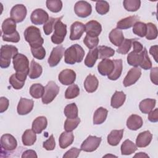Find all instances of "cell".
I'll return each mask as SVG.
<instances>
[{"mask_svg": "<svg viewBox=\"0 0 158 158\" xmlns=\"http://www.w3.org/2000/svg\"><path fill=\"white\" fill-rule=\"evenodd\" d=\"M85 56V51L79 44H75L68 48L64 52V60L67 64L73 65L81 62Z\"/></svg>", "mask_w": 158, "mask_h": 158, "instance_id": "1", "label": "cell"}, {"mask_svg": "<svg viewBox=\"0 0 158 158\" xmlns=\"http://www.w3.org/2000/svg\"><path fill=\"white\" fill-rule=\"evenodd\" d=\"M24 38L32 48L41 46L44 43L40 29L35 26H30L26 28L24 31Z\"/></svg>", "mask_w": 158, "mask_h": 158, "instance_id": "2", "label": "cell"}, {"mask_svg": "<svg viewBox=\"0 0 158 158\" xmlns=\"http://www.w3.org/2000/svg\"><path fill=\"white\" fill-rule=\"evenodd\" d=\"M18 54V49L12 45H3L1 48L0 66L1 68H7L10 64V59Z\"/></svg>", "mask_w": 158, "mask_h": 158, "instance_id": "3", "label": "cell"}, {"mask_svg": "<svg viewBox=\"0 0 158 158\" xmlns=\"http://www.w3.org/2000/svg\"><path fill=\"white\" fill-rule=\"evenodd\" d=\"M62 17H58L54 28V33L51 38L52 42L56 44H61L67 35V25L61 22Z\"/></svg>", "mask_w": 158, "mask_h": 158, "instance_id": "4", "label": "cell"}, {"mask_svg": "<svg viewBox=\"0 0 158 158\" xmlns=\"http://www.w3.org/2000/svg\"><path fill=\"white\" fill-rule=\"evenodd\" d=\"M13 65L16 73H27L29 72V61L28 58L23 54L18 53L13 57Z\"/></svg>", "mask_w": 158, "mask_h": 158, "instance_id": "5", "label": "cell"}, {"mask_svg": "<svg viewBox=\"0 0 158 158\" xmlns=\"http://www.w3.org/2000/svg\"><path fill=\"white\" fill-rule=\"evenodd\" d=\"M59 87L53 81H50L44 87V93L42 97V102L44 104L51 102L59 92Z\"/></svg>", "mask_w": 158, "mask_h": 158, "instance_id": "6", "label": "cell"}, {"mask_svg": "<svg viewBox=\"0 0 158 158\" xmlns=\"http://www.w3.org/2000/svg\"><path fill=\"white\" fill-rule=\"evenodd\" d=\"M102 138L96 136L89 135L81 144V150L85 152H93L97 149L100 145Z\"/></svg>", "mask_w": 158, "mask_h": 158, "instance_id": "7", "label": "cell"}, {"mask_svg": "<svg viewBox=\"0 0 158 158\" xmlns=\"http://www.w3.org/2000/svg\"><path fill=\"white\" fill-rule=\"evenodd\" d=\"M74 11L77 16L81 18H86L92 12L91 5L85 1H77L74 6Z\"/></svg>", "mask_w": 158, "mask_h": 158, "instance_id": "8", "label": "cell"}, {"mask_svg": "<svg viewBox=\"0 0 158 158\" xmlns=\"http://www.w3.org/2000/svg\"><path fill=\"white\" fill-rule=\"evenodd\" d=\"M27 13V8L24 5L17 4L10 10V18L16 23H20L25 19Z\"/></svg>", "mask_w": 158, "mask_h": 158, "instance_id": "9", "label": "cell"}, {"mask_svg": "<svg viewBox=\"0 0 158 158\" xmlns=\"http://www.w3.org/2000/svg\"><path fill=\"white\" fill-rule=\"evenodd\" d=\"M64 48L62 45H59L52 49L48 60L50 67H53L57 65L64 54Z\"/></svg>", "mask_w": 158, "mask_h": 158, "instance_id": "10", "label": "cell"}, {"mask_svg": "<svg viewBox=\"0 0 158 158\" xmlns=\"http://www.w3.org/2000/svg\"><path fill=\"white\" fill-rule=\"evenodd\" d=\"M141 75V70L139 67H133L127 73L125 77L123 84L125 87L130 86L135 84Z\"/></svg>", "mask_w": 158, "mask_h": 158, "instance_id": "11", "label": "cell"}, {"mask_svg": "<svg viewBox=\"0 0 158 158\" xmlns=\"http://www.w3.org/2000/svg\"><path fill=\"white\" fill-rule=\"evenodd\" d=\"M49 17L48 14L42 9H36L32 12L30 15L31 22L35 25L44 24Z\"/></svg>", "mask_w": 158, "mask_h": 158, "instance_id": "12", "label": "cell"}, {"mask_svg": "<svg viewBox=\"0 0 158 158\" xmlns=\"http://www.w3.org/2000/svg\"><path fill=\"white\" fill-rule=\"evenodd\" d=\"M17 146L16 139L10 134H4L1 138V147L2 149L12 151L15 149Z\"/></svg>", "mask_w": 158, "mask_h": 158, "instance_id": "13", "label": "cell"}, {"mask_svg": "<svg viewBox=\"0 0 158 158\" xmlns=\"http://www.w3.org/2000/svg\"><path fill=\"white\" fill-rule=\"evenodd\" d=\"M59 81L64 85H72L76 79V73L72 70L66 69L60 72L58 76Z\"/></svg>", "mask_w": 158, "mask_h": 158, "instance_id": "14", "label": "cell"}, {"mask_svg": "<svg viewBox=\"0 0 158 158\" xmlns=\"http://www.w3.org/2000/svg\"><path fill=\"white\" fill-rule=\"evenodd\" d=\"M34 102L32 99L21 98L17 105V112L21 115H27L32 110Z\"/></svg>", "mask_w": 158, "mask_h": 158, "instance_id": "15", "label": "cell"}, {"mask_svg": "<svg viewBox=\"0 0 158 158\" xmlns=\"http://www.w3.org/2000/svg\"><path fill=\"white\" fill-rule=\"evenodd\" d=\"M114 69V64L113 60L107 59H103L98 65V70L99 73L102 75H109L113 72Z\"/></svg>", "mask_w": 158, "mask_h": 158, "instance_id": "16", "label": "cell"}, {"mask_svg": "<svg viewBox=\"0 0 158 158\" xmlns=\"http://www.w3.org/2000/svg\"><path fill=\"white\" fill-rule=\"evenodd\" d=\"M85 31V25L80 22H75L70 27V39L72 41L79 40Z\"/></svg>", "mask_w": 158, "mask_h": 158, "instance_id": "17", "label": "cell"}, {"mask_svg": "<svg viewBox=\"0 0 158 158\" xmlns=\"http://www.w3.org/2000/svg\"><path fill=\"white\" fill-rule=\"evenodd\" d=\"M85 27L86 35L90 36L98 37L102 31L101 25L96 20L89 21L85 25Z\"/></svg>", "mask_w": 158, "mask_h": 158, "instance_id": "18", "label": "cell"}, {"mask_svg": "<svg viewBox=\"0 0 158 158\" xmlns=\"http://www.w3.org/2000/svg\"><path fill=\"white\" fill-rule=\"evenodd\" d=\"M152 135L148 130L141 132L137 136L136 146L138 148H145L148 146L152 141Z\"/></svg>", "mask_w": 158, "mask_h": 158, "instance_id": "19", "label": "cell"}, {"mask_svg": "<svg viewBox=\"0 0 158 158\" xmlns=\"http://www.w3.org/2000/svg\"><path fill=\"white\" fill-rule=\"evenodd\" d=\"M98 85L99 81L98 78L92 74H89L84 81V87L88 93L94 92L98 89Z\"/></svg>", "mask_w": 158, "mask_h": 158, "instance_id": "20", "label": "cell"}, {"mask_svg": "<svg viewBox=\"0 0 158 158\" xmlns=\"http://www.w3.org/2000/svg\"><path fill=\"white\" fill-rule=\"evenodd\" d=\"M143 124L142 118L138 115H131L127 120V127L131 130H137L140 128Z\"/></svg>", "mask_w": 158, "mask_h": 158, "instance_id": "21", "label": "cell"}, {"mask_svg": "<svg viewBox=\"0 0 158 158\" xmlns=\"http://www.w3.org/2000/svg\"><path fill=\"white\" fill-rule=\"evenodd\" d=\"M48 125L47 118L44 116L36 117L32 123V130L37 134H40L45 130Z\"/></svg>", "mask_w": 158, "mask_h": 158, "instance_id": "22", "label": "cell"}, {"mask_svg": "<svg viewBox=\"0 0 158 158\" xmlns=\"http://www.w3.org/2000/svg\"><path fill=\"white\" fill-rule=\"evenodd\" d=\"M139 17L136 15L127 17L119 20L117 23V28L118 29H128L134 25V24L138 22Z\"/></svg>", "mask_w": 158, "mask_h": 158, "instance_id": "23", "label": "cell"}, {"mask_svg": "<svg viewBox=\"0 0 158 158\" xmlns=\"http://www.w3.org/2000/svg\"><path fill=\"white\" fill-rule=\"evenodd\" d=\"M74 136L73 133L69 131L62 132L59 138V146L62 149H65L71 145L73 141Z\"/></svg>", "mask_w": 158, "mask_h": 158, "instance_id": "24", "label": "cell"}, {"mask_svg": "<svg viewBox=\"0 0 158 158\" xmlns=\"http://www.w3.org/2000/svg\"><path fill=\"white\" fill-rule=\"evenodd\" d=\"M123 129L112 130L107 136V143L113 146L118 145L123 137Z\"/></svg>", "mask_w": 158, "mask_h": 158, "instance_id": "25", "label": "cell"}, {"mask_svg": "<svg viewBox=\"0 0 158 158\" xmlns=\"http://www.w3.org/2000/svg\"><path fill=\"white\" fill-rule=\"evenodd\" d=\"M16 31V22L11 18H7L2 23V35H9Z\"/></svg>", "mask_w": 158, "mask_h": 158, "instance_id": "26", "label": "cell"}, {"mask_svg": "<svg viewBox=\"0 0 158 158\" xmlns=\"http://www.w3.org/2000/svg\"><path fill=\"white\" fill-rule=\"evenodd\" d=\"M125 99L126 95L123 91H116L111 98L110 105L113 108L118 109L123 104Z\"/></svg>", "mask_w": 158, "mask_h": 158, "instance_id": "27", "label": "cell"}, {"mask_svg": "<svg viewBox=\"0 0 158 158\" xmlns=\"http://www.w3.org/2000/svg\"><path fill=\"white\" fill-rule=\"evenodd\" d=\"M109 38L110 41L116 46H119L124 40V36L122 30L118 28H114L110 32Z\"/></svg>", "mask_w": 158, "mask_h": 158, "instance_id": "28", "label": "cell"}, {"mask_svg": "<svg viewBox=\"0 0 158 158\" xmlns=\"http://www.w3.org/2000/svg\"><path fill=\"white\" fill-rule=\"evenodd\" d=\"M108 114V110L102 107H100L98 108L94 112L93 115V123L94 125H99L104 122Z\"/></svg>", "mask_w": 158, "mask_h": 158, "instance_id": "29", "label": "cell"}, {"mask_svg": "<svg viewBox=\"0 0 158 158\" xmlns=\"http://www.w3.org/2000/svg\"><path fill=\"white\" fill-rule=\"evenodd\" d=\"M143 58V51L141 52H136L131 51L127 56V62L130 65L134 67H138L139 66Z\"/></svg>", "mask_w": 158, "mask_h": 158, "instance_id": "30", "label": "cell"}, {"mask_svg": "<svg viewBox=\"0 0 158 158\" xmlns=\"http://www.w3.org/2000/svg\"><path fill=\"white\" fill-rule=\"evenodd\" d=\"M43 72V68L41 65L35 62L34 60L31 61L28 76L31 79H36L40 77Z\"/></svg>", "mask_w": 158, "mask_h": 158, "instance_id": "31", "label": "cell"}, {"mask_svg": "<svg viewBox=\"0 0 158 158\" xmlns=\"http://www.w3.org/2000/svg\"><path fill=\"white\" fill-rule=\"evenodd\" d=\"M156 101L154 99H145L141 101L139 104V108L143 114H149L153 110L156 106Z\"/></svg>", "mask_w": 158, "mask_h": 158, "instance_id": "32", "label": "cell"}, {"mask_svg": "<svg viewBox=\"0 0 158 158\" xmlns=\"http://www.w3.org/2000/svg\"><path fill=\"white\" fill-rule=\"evenodd\" d=\"M36 140V133L31 129L26 130L22 136V141L25 146H31Z\"/></svg>", "mask_w": 158, "mask_h": 158, "instance_id": "33", "label": "cell"}, {"mask_svg": "<svg viewBox=\"0 0 158 158\" xmlns=\"http://www.w3.org/2000/svg\"><path fill=\"white\" fill-rule=\"evenodd\" d=\"M113 62L114 64V69L112 73L107 75V77L110 80H116L120 77L122 74L123 69L122 60L120 59H115L114 60Z\"/></svg>", "mask_w": 158, "mask_h": 158, "instance_id": "34", "label": "cell"}, {"mask_svg": "<svg viewBox=\"0 0 158 158\" xmlns=\"http://www.w3.org/2000/svg\"><path fill=\"white\" fill-rule=\"evenodd\" d=\"M98 59V48L91 49L88 52V54L85 59V64L88 67H93L97 59Z\"/></svg>", "mask_w": 158, "mask_h": 158, "instance_id": "35", "label": "cell"}, {"mask_svg": "<svg viewBox=\"0 0 158 158\" xmlns=\"http://www.w3.org/2000/svg\"><path fill=\"white\" fill-rule=\"evenodd\" d=\"M120 149L122 155H130L136 151L137 147L131 140L126 139L122 144Z\"/></svg>", "mask_w": 158, "mask_h": 158, "instance_id": "36", "label": "cell"}, {"mask_svg": "<svg viewBox=\"0 0 158 158\" xmlns=\"http://www.w3.org/2000/svg\"><path fill=\"white\" fill-rule=\"evenodd\" d=\"M44 93V87L40 83L33 84L30 88V94L35 99L43 97Z\"/></svg>", "mask_w": 158, "mask_h": 158, "instance_id": "37", "label": "cell"}, {"mask_svg": "<svg viewBox=\"0 0 158 158\" xmlns=\"http://www.w3.org/2000/svg\"><path fill=\"white\" fill-rule=\"evenodd\" d=\"M98 50L99 59H107L113 56L115 54V51L112 48L106 46H99Z\"/></svg>", "mask_w": 158, "mask_h": 158, "instance_id": "38", "label": "cell"}, {"mask_svg": "<svg viewBox=\"0 0 158 158\" xmlns=\"http://www.w3.org/2000/svg\"><path fill=\"white\" fill-rule=\"evenodd\" d=\"M64 114L68 118H75L78 117V107L75 103L67 105L64 110Z\"/></svg>", "mask_w": 158, "mask_h": 158, "instance_id": "39", "label": "cell"}, {"mask_svg": "<svg viewBox=\"0 0 158 158\" xmlns=\"http://www.w3.org/2000/svg\"><path fill=\"white\" fill-rule=\"evenodd\" d=\"M133 32L139 37H144L146 34V24L141 22H136L133 26Z\"/></svg>", "mask_w": 158, "mask_h": 158, "instance_id": "40", "label": "cell"}, {"mask_svg": "<svg viewBox=\"0 0 158 158\" xmlns=\"http://www.w3.org/2000/svg\"><path fill=\"white\" fill-rule=\"evenodd\" d=\"M46 4L47 8L54 13L60 12L62 8V2L60 0H47Z\"/></svg>", "mask_w": 158, "mask_h": 158, "instance_id": "41", "label": "cell"}, {"mask_svg": "<svg viewBox=\"0 0 158 158\" xmlns=\"http://www.w3.org/2000/svg\"><path fill=\"white\" fill-rule=\"evenodd\" d=\"M123 4L127 10L130 12H135L139 9L141 1L139 0H124Z\"/></svg>", "mask_w": 158, "mask_h": 158, "instance_id": "42", "label": "cell"}, {"mask_svg": "<svg viewBox=\"0 0 158 158\" xmlns=\"http://www.w3.org/2000/svg\"><path fill=\"white\" fill-rule=\"evenodd\" d=\"M80 94V88L77 85L72 84L69 86L65 93V98L66 99H73L77 97Z\"/></svg>", "mask_w": 158, "mask_h": 158, "instance_id": "43", "label": "cell"}, {"mask_svg": "<svg viewBox=\"0 0 158 158\" xmlns=\"http://www.w3.org/2000/svg\"><path fill=\"white\" fill-rule=\"evenodd\" d=\"M147 30L146 34V38L148 40H155L157 37V28L155 24L152 23H148L146 24Z\"/></svg>", "mask_w": 158, "mask_h": 158, "instance_id": "44", "label": "cell"}, {"mask_svg": "<svg viewBox=\"0 0 158 158\" xmlns=\"http://www.w3.org/2000/svg\"><path fill=\"white\" fill-rule=\"evenodd\" d=\"M80 123V118L77 117L75 118H67L64 123V129L66 131H72Z\"/></svg>", "mask_w": 158, "mask_h": 158, "instance_id": "45", "label": "cell"}, {"mask_svg": "<svg viewBox=\"0 0 158 158\" xmlns=\"http://www.w3.org/2000/svg\"><path fill=\"white\" fill-rule=\"evenodd\" d=\"M133 40V39H124L122 43L118 46V48L117 49V52L122 54H127L131 48Z\"/></svg>", "mask_w": 158, "mask_h": 158, "instance_id": "46", "label": "cell"}, {"mask_svg": "<svg viewBox=\"0 0 158 158\" xmlns=\"http://www.w3.org/2000/svg\"><path fill=\"white\" fill-rule=\"evenodd\" d=\"M96 10L99 14L104 15L109 10V4L106 1H96Z\"/></svg>", "mask_w": 158, "mask_h": 158, "instance_id": "47", "label": "cell"}, {"mask_svg": "<svg viewBox=\"0 0 158 158\" xmlns=\"http://www.w3.org/2000/svg\"><path fill=\"white\" fill-rule=\"evenodd\" d=\"M139 66L144 70H149L152 67V62L148 56V51L146 48H144L143 50V58Z\"/></svg>", "mask_w": 158, "mask_h": 158, "instance_id": "48", "label": "cell"}, {"mask_svg": "<svg viewBox=\"0 0 158 158\" xmlns=\"http://www.w3.org/2000/svg\"><path fill=\"white\" fill-rule=\"evenodd\" d=\"M58 19L57 18L49 17V20L43 25V31L46 35H50L54 30L55 23Z\"/></svg>", "mask_w": 158, "mask_h": 158, "instance_id": "49", "label": "cell"}, {"mask_svg": "<svg viewBox=\"0 0 158 158\" xmlns=\"http://www.w3.org/2000/svg\"><path fill=\"white\" fill-rule=\"evenodd\" d=\"M83 43L87 48L91 49L98 46L99 43V38L98 37L90 36L86 35L83 40Z\"/></svg>", "mask_w": 158, "mask_h": 158, "instance_id": "50", "label": "cell"}, {"mask_svg": "<svg viewBox=\"0 0 158 158\" xmlns=\"http://www.w3.org/2000/svg\"><path fill=\"white\" fill-rule=\"evenodd\" d=\"M31 52L33 56L39 60L43 59L46 56V51L43 46L36 48H31Z\"/></svg>", "mask_w": 158, "mask_h": 158, "instance_id": "51", "label": "cell"}, {"mask_svg": "<svg viewBox=\"0 0 158 158\" xmlns=\"http://www.w3.org/2000/svg\"><path fill=\"white\" fill-rule=\"evenodd\" d=\"M9 83L15 89H20L23 88L25 82L17 78L15 74H12L9 78Z\"/></svg>", "mask_w": 158, "mask_h": 158, "instance_id": "52", "label": "cell"}, {"mask_svg": "<svg viewBox=\"0 0 158 158\" xmlns=\"http://www.w3.org/2000/svg\"><path fill=\"white\" fill-rule=\"evenodd\" d=\"M2 38L4 41H7V42L18 43L20 41V35L17 31L9 35H2Z\"/></svg>", "mask_w": 158, "mask_h": 158, "instance_id": "53", "label": "cell"}, {"mask_svg": "<svg viewBox=\"0 0 158 158\" xmlns=\"http://www.w3.org/2000/svg\"><path fill=\"white\" fill-rule=\"evenodd\" d=\"M43 146L45 149L48 151H52L54 149L56 146V142L53 135H51L46 141L43 142Z\"/></svg>", "mask_w": 158, "mask_h": 158, "instance_id": "54", "label": "cell"}, {"mask_svg": "<svg viewBox=\"0 0 158 158\" xmlns=\"http://www.w3.org/2000/svg\"><path fill=\"white\" fill-rule=\"evenodd\" d=\"M81 151V149H78L77 148H72L68 151H67L63 157H72V158H77L78 157Z\"/></svg>", "mask_w": 158, "mask_h": 158, "instance_id": "55", "label": "cell"}, {"mask_svg": "<svg viewBox=\"0 0 158 158\" xmlns=\"http://www.w3.org/2000/svg\"><path fill=\"white\" fill-rule=\"evenodd\" d=\"M9 105V100L5 97H1L0 98V112L2 113L5 112Z\"/></svg>", "mask_w": 158, "mask_h": 158, "instance_id": "56", "label": "cell"}, {"mask_svg": "<svg viewBox=\"0 0 158 158\" xmlns=\"http://www.w3.org/2000/svg\"><path fill=\"white\" fill-rule=\"evenodd\" d=\"M157 75H158V67H156L151 69V72H150V78L151 81L156 85H158Z\"/></svg>", "mask_w": 158, "mask_h": 158, "instance_id": "57", "label": "cell"}, {"mask_svg": "<svg viewBox=\"0 0 158 158\" xmlns=\"http://www.w3.org/2000/svg\"><path fill=\"white\" fill-rule=\"evenodd\" d=\"M148 120L151 122H157L158 121V109H155L149 113Z\"/></svg>", "mask_w": 158, "mask_h": 158, "instance_id": "58", "label": "cell"}, {"mask_svg": "<svg viewBox=\"0 0 158 158\" xmlns=\"http://www.w3.org/2000/svg\"><path fill=\"white\" fill-rule=\"evenodd\" d=\"M132 45L133 46V51L136 52H141L143 50V46L141 43L136 41L135 39L133 40Z\"/></svg>", "mask_w": 158, "mask_h": 158, "instance_id": "59", "label": "cell"}, {"mask_svg": "<svg viewBox=\"0 0 158 158\" xmlns=\"http://www.w3.org/2000/svg\"><path fill=\"white\" fill-rule=\"evenodd\" d=\"M37 154L36 152L31 149H28L24 151L22 153V158H29V157H37Z\"/></svg>", "mask_w": 158, "mask_h": 158, "instance_id": "60", "label": "cell"}, {"mask_svg": "<svg viewBox=\"0 0 158 158\" xmlns=\"http://www.w3.org/2000/svg\"><path fill=\"white\" fill-rule=\"evenodd\" d=\"M157 45L152 46L149 49V53L153 56L155 61L157 62Z\"/></svg>", "mask_w": 158, "mask_h": 158, "instance_id": "61", "label": "cell"}, {"mask_svg": "<svg viewBox=\"0 0 158 158\" xmlns=\"http://www.w3.org/2000/svg\"><path fill=\"white\" fill-rule=\"evenodd\" d=\"M134 157H149L148 155H147L145 152H140L136 154Z\"/></svg>", "mask_w": 158, "mask_h": 158, "instance_id": "62", "label": "cell"}]
</instances>
